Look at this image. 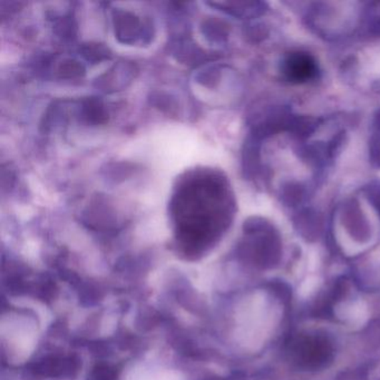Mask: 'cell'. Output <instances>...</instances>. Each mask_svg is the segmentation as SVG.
<instances>
[{
  "instance_id": "1",
  "label": "cell",
  "mask_w": 380,
  "mask_h": 380,
  "mask_svg": "<svg viewBox=\"0 0 380 380\" xmlns=\"http://www.w3.org/2000/svg\"><path fill=\"white\" fill-rule=\"evenodd\" d=\"M172 212L184 254L194 256L202 254L228 224L224 182L210 172L191 175L178 189L173 199Z\"/></svg>"
},
{
  "instance_id": "2",
  "label": "cell",
  "mask_w": 380,
  "mask_h": 380,
  "mask_svg": "<svg viewBox=\"0 0 380 380\" xmlns=\"http://www.w3.org/2000/svg\"><path fill=\"white\" fill-rule=\"evenodd\" d=\"M282 71L291 83H306L317 76L318 67L310 55L306 53H292L284 59Z\"/></svg>"
},
{
  "instance_id": "3",
  "label": "cell",
  "mask_w": 380,
  "mask_h": 380,
  "mask_svg": "<svg viewBox=\"0 0 380 380\" xmlns=\"http://www.w3.org/2000/svg\"><path fill=\"white\" fill-rule=\"evenodd\" d=\"M115 34L123 43L133 44L142 37L143 26L140 19L129 11H114Z\"/></svg>"
},
{
  "instance_id": "4",
  "label": "cell",
  "mask_w": 380,
  "mask_h": 380,
  "mask_svg": "<svg viewBox=\"0 0 380 380\" xmlns=\"http://www.w3.org/2000/svg\"><path fill=\"white\" fill-rule=\"evenodd\" d=\"M76 369V365L71 358L51 356L39 360L36 364L35 371L45 376H61Z\"/></svg>"
},
{
  "instance_id": "5",
  "label": "cell",
  "mask_w": 380,
  "mask_h": 380,
  "mask_svg": "<svg viewBox=\"0 0 380 380\" xmlns=\"http://www.w3.org/2000/svg\"><path fill=\"white\" fill-rule=\"evenodd\" d=\"M81 117L91 124H101L107 119L104 105L96 97H91L83 101L81 105Z\"/></svg>"
},
{
  "instance_id": "6",
  "label": "cell",
  "mask_w": 380,
  "mask_h": 380,
  "mask_svg": "<svg viewBox=\"0 0 380 380\" xmlns=\"http://www.w3.org/2000/svg\"><path fill=\"white\" fill-rule=\"evenodd\" d=\"M83 55L87 61L97 63V61H103V59H109V49L99 44H89V45L83 47Z\"/></svg>"
},
{
  "instance_id": "7",
  "label": "cell",
  "mask_w": 380,
  "mask_h": 380,
  "mask_svg": "<svg viewBox=\"0 0 380 380\" xmlns=\"http://www.w3.org/2000/svg\"><path fill=\"white\" fill-rule=\"evenodd\" d=\"M84 67L81 66L79 61H66L61 63L59 69V75L64 79H75L84 74Z\"/></svg>"
},
{
  "instance_id": "8",
  "label": "cell",
  "mask_w": 380,
  "mask_h": 380,
  "mask_svg": "<svg viewBox=\"0 0 380 380\" xmlns=\"http://www.w3.org/2000/svg\"><path fill=\"white\" fill-rule=\"evenodd\" d=\"M117 375L112 367L107 365H99L93 369L87 380H116Z\"/></svg>"
}]
</instances>
